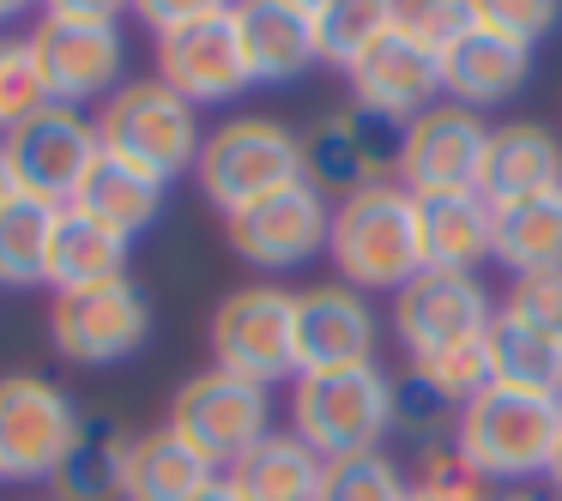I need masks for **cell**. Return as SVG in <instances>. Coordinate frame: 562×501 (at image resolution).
<instances>
[{
  "label": "cell",
  "instance_id": "cell-1",
  "mask_svg": "<svg viewBox=\"0 0 562 501\" xmlns=\"http://www.w3.org/2000/svg\"><path fill=\"white\" fill-rule=\"evenodd\" d=\"M327 260L339 284L363 296H400L424 272V230H417V194L400 182L363 187V194L333 206Z\"/></svg>",
  "mask_w": 562,
  "mask_h": 501
},
{
  "label": "cell",
  "instance_id": "cell-2",
  "mask_svg": "<svg viewBox=\"0 0 562 501\" xmlns=\"http://www.w3.org/2000/svg\"><path fill=\"white\" fill-rule=\"evenodd\" d=\"M562 441V405L550 392H526V387H502L490 380L477 399H465L453 447L465 453L477 477H490L496 489H520L532 477L550 471V453Z\"/></svg>",
  "mask_w": 562,
  "mask_h": 501
},
{
  "label": "cell",
  "instance_id": "cell-3",
  "mask_svg": "<svg viewBox=\"0 0 562 501\" xmlns=\"http://www.w3.org/2000/svg\"><path fill=\"white\" fill-rule=\"evenodd\" d=\"M194 182L218 218H236L255 200L303 182V139L284 122H272V115H231L200 146Z\"/></svg>",
  "mask_w": 562,
  "mask_h": 501
},
{
  "label": "cell",
  "instance_id": "cell-4",
  "mask_svg": "<svg viewBox=\"0 0 562 501\" xmlns=\"http://www.w3.org/2000/svg\"><path fill=\"white\" fill-rule=\"evenodd\" d=\"M291 435L321 459L381 447L393 435V375L381 363L327 368L291 380Z\"/></svg>",
  "mask_w": 562,
  "mask_h": 501
},
{
  "label": "cell",
  "instance_id": "cell-5",
  "mask_svg": "<svg viewBox=\"0 0 562 501\" xmlns=\"http://www.w3.org/2000/svg\"><path fill=\"white\" fill-rule=\"evenodd\" d=\"M98 139L110 158H127L139 170H151L158 182H176L200 163V110L182 103L158 73L151 79H127L110 103L98 110Z\"/></svg>",
  "mask_w": 562,
  "mask_h": 501
},
{
  "label": "cell",
  "instance_id": "cell-6",
  "mask_svg": "<svg viewBox=\"0 0 562 501\" xmlns=\"http://www.w3.org/2000/svg\"><path fill=\"white\" fill-rule=\"evenodd\" d=\"M170 429L224 477L248 447H260V441L272 435V392L212 363V368H200V375H188L182 387H176Z\"/></svg>",
  "mask_w": 562,
  "mask_h": 501
},
{
  "label": "cell",
  "instance_id": "cell-7",
  "mask_svg": "<svg viewBox=\"0 0 562 501\" xmlns=\"http://www.w3.org/2000/svg\"><path fill=\"white\" fill-rule=\"evenodd\" d=\"M0 158L13 170V187L19 200H37V206H74L86 175L98 170L103 158V139H98V122L79 110H37L31 122H19L13 134L0 139Z\"/></svg>",
  "mask_w": 562,
  "mask_h": 501
},
{
  "label": "cell",
  "instance_id": "cell-8",
  "mask_svg": "<svg viewBox=\"0 0 562 501\" xmlns=\"http://www.w3.org/2000/svg\"><path fill=\"white\" fill-rule=\"evenodd\" d=\"M212 363L255 387L296 380V296L279 284H243L212 315Z\"/></svg>",
  "mask_w": 562,
  "mask_h": 501
},
{
  "label": "cell",
  "instance_id": "cell-9",
  "mask_svg": "<svg viewBox=\"0 0 562 501\" xmlns=\"http://www.w3.org/2000/svg\"><path fill=\"white\" fill-rule=\"evenodd\" d=\"M151 339V303L134 278L61 291L49 303V344L79 368H115L139 356Z\"/></svg>",
  "mask_w": 562,
  "mask_h": 501
},
{
  "label": "cell",
  "instance_id": "cell-10",
  "mask_svg": "<svg viewBox=\"0 0 562 501\" xmlns=\"http://www.w3.org/2000/svg\"><path fill=\"white\" fill-rule=\"evenodd\" d=\"M79 405L49 375H0V483H49L79 435Z\"/></svg>",
  "mask_w": 562,
  "mask_h": 501
},
{
  "label": "cell",
  "instance_id": "cell-11",
  "mask_svg": "<svg viewBox=\"0 0 562 501\" xmlns=\"http://www.w3.org/2000/svg\"><path fill=\"white\" fill-rule=\"evenodd\" d=\"M296 139H303V182L315 194H327L333 206L363 194V187L393 182V170H400V127L363 115L357 103L315 115Z\"/></svg>",
  "mask_w": 562,
  "mask_h": 501
},
{
  "label": "cell",
  "instance_id": "cell-12",
  "mask_svg": "<svg viewBox=\"0 0 562 501\" xmlns=\"http://www.w3.org/2000/svg\"><path fill=\"white\" fill-rule=\"evenodd\" d=\"M490 122L465 103H436L412 127H400V170L393 182L417 200L436 194H477V170H484Z\"/></svg>",
  "mask_w": 562,
  "mask_h": 501
},
{
  "label": "cell",
  "instance_id": "cell-13",
  "mask_svg": "<svg viewBox=\"0 0 562 501\" xmlns=\"http://www.w3.org/2000/svg\"><path fill=\"white\" fill-rule=\"evenodd\" d=\"M490 327H496V296L484 291L477 272L424 266L400 296H393V332H400L405 356L477 344V339H490Z\"/></svg>",
  "mask_w": 562,
  "mask_h": 501
},
{
  "label": "cell",
  "instance_id": "cell-14",
  "mask_svg": "<svg viewBox=\"0 0 562 501\" xmlns=\"http://www.w3.org/2000/svg\"><path fill=\"white\" fill-rule=\"evenodd\" d=\"M31 55L49 103L61 110H86V103H110L127 86V43L115 25H79V19H37L31 25Z\"/></svg>",
  "mask_w": 562,
  "mask_h": 501
},
{
  "label": "cell",
  "instance_id": "cell-15",
  "mask_svg": "<svg viewBox=\"0 0 562 501\" xmlns=\"http://www.w3.org/2000/svg\"><path fill=\"white\" fill-rule=\"evenodd\" d=\"M224 236H231V248L255 272H291V266H303V260L327 254L333 200L315 194L308 182L279 187V194L243 206L236 218H224Z\"/></svg>",
  "mask_w": 562,
  "mask_h": 501
},
{
  "label": "cell",
  "instance_id": "cell-16",
  "mask_svg": "<svg viewBox=\"0 0 562 501\" xmlns=\"http://www.w3.org/2000/svg\"><path fill=\"white\" fill-rule=\"evenodd\" d=\"M158 79L182 103H194V110H218V103L248 98L255 91V67H248L236 13L200 19V25L158 37Z\"/></svg>",
  "mask_w": 562,
  "mask_h": 501
},
{
  "label": "cell",
  "instance_id": "cell-17",
  "mask_svg": "<svg viewBox=\"0 0 562 501\" xmlns=\"http://www.w3.org/2000/svg\"><path fill=\"white\" fill-rule=\"evenodd\" d=\"M345 79H351L357 110L375 115V122H387V127H412L424 110L448 103L441 55H429L424 43H412L405 31H387L375 49H363L351 67H345Z\"/></svg>",
  "mask_w": 562,
  "mask_h": 501
},
{
  "label": "cell",
  "instance_id": "cell-18",
  "mask_svg": "<svg viewBox=\"0 0 562 501\" xmlns=\"http://www.w3.org/2000/svg\"><path fill=\"white\" fill-rule=\"evenodd\" d=\"M375 363V308L351 284L296 291V375Z\"/></svg>",
  "mask_w": 562,
  "mask_h": 501
},
{
  "label": "cell",
  "instance_id": "cell-19",
  "mask_svg": "<svg viewBox=\"0 0 562 501\" xmlns=\"http://www.w3.org/2000/svg\"><path fill=\"white\" fill-rule=\"evenodd\" d=\"M236 31H243L255 86H291L321 67V25L315 0H236Z\"/></svg>",
  "mask_w": 562,
  "mask_h": 501
},
{
  "label": "cell",
  "instance_id": "cell-20",
  "mask_svg": "<svg viewBox=\"0 0 562 501\" xmlns=\"http://www.w3.org/2000/svg\"><path fill=\"white\" fill-rule=\"evenodd\" d=\"M562 187V139L544 122H502L490 127L484 170H477V194L484 206H514L532 194H557Z\"/></svg>",
  "mask_w": 562,
  "mask_h": 501
},
{
  "label": "cell",
  "instance_id": "cell-21",
  "mask_svg": "<svg viewBox=\"0 0 562 501\" xmlns=\"http://www.w3.org/2000/svg\"><path fill=\"white\" fill-rule=\"evenodd\" d=\"M526 73H532V49L502 37V31H490V25L465 31V37L441 55L448 103H465V110H496V103H508L514 91L526 86Z\"/></svg>",
  "mask_w": 562,
  "mask_h": 501
},
{
  "label": "cell",
  "instance_id": "cell-22",
  "mask_svg": "<svg viewBox=\"0 0 562 501\" xmlns=\"http://www.w3.org/2000/svg\"><path fill=\"white\" fill-rule=\"evenodd\" d=\"M417 230H424V266L477 272L484 260H496V206H484V194L417 200Z\"/></svg>",
  "mask_w": 562,
  "mask_h": 501
},
{
  "label": "cell",
  "instance_id": "cell-23",
  "mask_svg": "<svg viewBox=\"0 0 562 501\" xmlns=\"http://www.w3.org/2000/svg\"><path fill=\"white\" fill-rule=\"evenodd\" d=\"M127 236H115L110 224H98L91 212L61 206L49 230V291H86V284L127 278Z\"/></svg>",
  "mask_w": 562,
  "mask_h": 501
},
{
  "label": "cell",
  "instance_id": "cell-24",
  "mask_svg": "<svg viewBox=\"0 0 562 501\" xmlns=\"http://www.w3.org/2000/svg\"><path fill=\"white\" fill-rule=\"evenodd\" d=\"M127 423H115L110 411H86L79 417V435L67 447L61 471L49 477L55 501H122V477H127Z\"/></svg>",
  "mask_w": 562,
  "mask_h": 501
},
{
  "label": "cell",
  "instance_id": "cell-25",
  "mask_svg": "<svg viewBox=\"0 0 562 501\" xmlns=\"http://www.w3.org/2000/svg\"><path fill=\"white\" fill-rule=\"evenodd\" d=\"M206 483H218L206 459L176 435L170 423L134 435L127 447V477H122V501H194Z\"/></svg>",
  "mask_w": 562,
  "mask_h": 501
},
{
  "label": "cell",
  "instance_id": "cell-26",
  "mask_svg": "<svg viewBox=\"0 0 562 501\" xmlns=\"http://www.w3.org/2000/svg\"><path fill=\"white\" fill-rule=\"evenodd\" d=\"M164 194H170V182H158L151 170H139V163L110 158V151H103L98 170L86 175V187H79L74 206L91 212L98 224H110L115 236H127V242H134V236H146L151 224L164 218Z\"/></svg>",
  "mask_w": 562,
  "mask_h": 501
},
{
  "label": "cell",
  "instance_id": "cell-27",
  "mask_svg": "<svg viewBox=\"0 0 562 501\" xmlns=\"http://www.w3.org/2000/svg\"><path fill=\"white\" fill-rule=\"evenodd\" d=\"M224 483L243 501H321V453L303 447L291 429H272L224 471Z\"/></svg>",
  "mask_w": 562,
  "mask_h": 501
},
{
  "label": "cell",
  "instance_id": "cell-28",
  "mask_svg": "<svg viewBox=\"0 0 562 501\" xmlns=\"http://www.w3.org/2000/svg\"><path fill=\"white\" fill-rule=\"evenodd\" d=\"M496 260L508 266V278L562 266V187L496 206Z\"/></svg>",
  "mask_w": 562,
  "mask_h": 501
},
{
  "label": "cell",
  "instance_id": "cell-29",
  "mask_svg": "<svg viewBox=\"0 0 562 501\" xmlns=\"http://www.w3.org/2000/svg\"><path fill=\"white\" fill-rule=\"evenodd\" d=\"M49 230H55V206L13 200L0 212V291L49 284Z\"/></svg>",
  "mask_w": 562,
  "mask_h": 501
},
{
  "label": "cell",
  "instance_id": "cell-30",
  "mask_svg": "<svg viewBox=\"0 0 562 501\" xmlns=\"http://www.w3.org/2000/svg\"><path fill=\"white\" fill-rule=\"evenodd\" d=\"M315 25H321V61L351 67L387 31H400V0H315Z\"/></svg>",
  "mask_w": 562,
  "mask_h": 501
},
{
  "label": "cell",
  "instance_id": "cell-31",
  "mask_svg": "<svg viewBox=\"0 0 562 501\" xmlns=\"http://www.w3.org/2000/svg\"><path fill=\"white\" fill-rule=\"evenodd\" d=\"M484 351H490V375H496L502 387L550 392V399L562 392V344H550V339H538V332H526V327H514V320L496 315Z\"/></svg>",
  "mask_w": 562,
  "mask_h": 501
},
{
  "label": "cell",
  "instance_id": "cell-32",
  "mask_svg": "<svg viewBox=\"0 0 562 501\" xmlns=\"http://www.w3.org/2000/svg\"><path fill=\"white\" fill-rule=\"evenodd\" d=\"M321 501H412V471L387 447L321 459Z\"/></svg>",
  "mask_w": 562,
  "mask_h": 501
},
{
  "label": "cell",
  "instance_id": "cell-33",
  "mask_svg": "<svg viewBox=\"0 0 562 501\" xmlns=\"http://www.w3.org/2000/svg\"><path fill=\"white\" fill-rule=\"evenodd\" d=\"M453 429H460V405H453L441 387H429L424 375L405 368V375L393 380V435H405L417 453H424V447H448Z\"/></svg>",
  "mask_w": 562,
  "mask_h": 501
},
{
  "label": "cell",
  "instance_id": "cell-34",
  "mask_svg": "<svg viewBox=\"0 0 562 501\" xmlns=\"http://www.w3.org/2000/svg\"><path fill=\"white\" fill-rule=\"evenodd\" d=\"M37 110H49V91H43L31 37H0V139L19 122H31Z\"/></svg>",
  "mask_w": 562,
  "mask_h": 501
},
{
  "label": "cell",
  "instance_id": "cell-35",
  "mask_svg": "<svg viewBox=\"0 0 562 501\" xmlns=\"http://www.w3.org/2000/svg\"><path fill=\"white\" fill-rule=\"evenodd\" d=\"M412 496L417 501H490V496H496V483L477 477L472 465H465V453L448 441V447H424V453H417Z\"/></svg>",
  "mask_w": 562,
  "mask_h": 501
},
{
  "label": "cell",
  "instance_id": "cell-36",
  "mask_svg": "<svg viewBox=\"0 0 562 501\" xmlns=\"http://www.w3.org/2000/svg\"><path fill=\"white\" fill-rule=\"evenodd\" d=\"M496 315L514 320V327H526V332H538V339H550V344H562V266L514 278Z\"/></svg>",
  "mask_w": 562,
  "mask_h": 501
},
{
  "label": "cell",
  "instance_id": "cell-37",
  "mask_svg": "<svg viewBox=\"0 0 562 501\" xmlns=\"http://www.w3.org/2000/svg\"><path fill=\"white\" fill-rule=\"evenodd\" d=\"M400 31L429 55H448L465 31H477V0H400Z\"/></svg>",
  "mask_w": 562,
  "mask_h": 501
},
{
  "label": "cell",
  "instance_id": "cell-38",
  "mask_svg": "<svg viewBox=\"0 0 562 501\" xmlns=\"http://www.w3.org/2000/svg\"><path fill=\"white\" fill-rule=\"evenodd\" d=\"M412 375H424L429 387H441L453 405L465 411V399H477V392L490 387V351L484 339L477 344H453V351H429V356H412Z\"/></svg>",
  "mask_w": 562,
  "mask_h": 501
},
{
  "label": "cell",
  "instance_id": "cell-39",
  "mask_svg": "<svg viewBox=\"0 0 562 501\" xmlns=\"http://www.w3.org/2000/svg\"><path fill=\"white\" fill-rule=\"evenodd\" d=\"M477 25L538 49V43L562 25V0H477Z\"/></svg>",
  "mask_w": 562,
  "mask_h": 501
},
{
  "label": "cell",
  "instance_id": "cell-40",
  "mask_svg": "<svg viewBox=\"0 0 562 501\" xmlns=\"http://www.w3.org/2000/svg\"><path fill=\"white\" fill-rule=\"evenodd\" d=\"M231 7L236 0H134V19L151 25L158 37H170V31H182V25H200V19L231 13Z\"/></svg>",
  "mask_w": 562,
  "mask_h": 501
},
{
  "label": "cell",
  "instance_id": "cell-41",
  "mask_svg": "<svg viewBox=\"0 0 562 501\" xmlns=\"http://www.w3.org/2000/svg\"><path fill=\"white\" fill-rule=\"evenodd\" d=\"M134 13V0H43V19H79V25H115Z\"/></svg>",
  "mask_w": 562,
  "mask_h": 501
},
{
  "label": "cell",
  "instance_id": "cell-42",
  "mask_svg": "<svg viewBox=\"0 0 562 501\" xmlns=\"http://www.w3.org/2000/svg\"><path fill=\"white\" fill-rule=\"evenodd\" d=\"M31 7H43V0H0V25H13L19 13H31Z\"/></svg>",
  "mask_w": 562,
  "mask_h": 501
},
{
  "label": "cell",
  "instance_id": "cell-43",
  "mask_svg": "<svg viewBox=\"0 0 562 501\" xmlns=\"http://www.w3.org/2000/svg\"><path fill=\"white\" fill-rule=\"evenodd\" d=\"M194 501H243V496H236V489H231V483H224V477H218V483H206V489H200Z\"/></svg>",
  "mask_w": 562,
  "mask_h": 501
},
{
  "label": "cell",
  "instance_id": "cell-44",
  "mask_svg": "<svg viewBox=\"0 0 562 501\" xmlns=\"http://www.w3.org/2000/svg\"><path fill=\"white\" fill-rule=\"evenodd\" d=\"M13 200H19V187H13V170H7V158H0V212L13 206Z\"/></svg>",
  "mask_w": 562,
  "mask_h": 501
},
{
  "label": "cell",
  "instance_id": "cell-45",
  "mask_svg": "<svg viewBox=\"0 0 562 501\" xmlns=\"http://www.w3.org/2000/svg\"><path fill=\"white\" fill-rule=\"evenodd\" d=\"M544 483H550V496H562V441H557V453H550V471H544Z\"/></svg>",
  "mask_w": 562,
  "mask_h": 501
},
{
  "label": "cell",
  "instance_id": "cell-46",
  "mask_svg": "<svg viewBox=\"0 0 562 501\" xmlns=\"http://www.w3.org/2000/svg\"><path fill=\"white\" fill-rule=\"evenodd\" d=\"M490 501H557V496H532V489H496Z\"/></svg>",
  "mask_w": 562,
  "mask_h": 501
},
{
  "label": "cell",
  "instance_id": "cell-47",
  "mask_svg": "<svg viewBox=\"0 0 562 501\" xmlns=\"http://www.w3.org/2000/svg\"><path fill=\"white\" fill-rule=\"evenodd\" d=\"M557 405H562V392H557Z\"/></svg>",
  "mask_w": 562,
  "mask_h": 501
},
{
  "label": "cell",
  "instance_id": "cell-48",
  "mask_svg": "<svg viewBox=\"0 0 562 501\" xmlns=\"http://www.w3.org/2000/svg\"><path fill=\"white\" fill-rule=\"evenodd\" d=\"M412 501H417V496H412Z\"/></svg>",
  "mask_w": 562,
  "mask_h": 501
}]
</instances>
